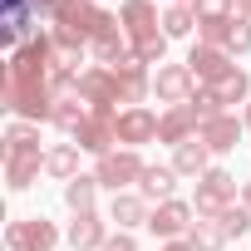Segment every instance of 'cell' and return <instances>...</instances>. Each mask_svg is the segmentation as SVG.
Returning a JSON list of instances; mask_svg holds the SVG:
<instances>
[{
  "label": "cell",
  "mask_w": 251,
  "mask_h": 251,
  "mask_svg": "<svg viewBox=\"0 0 251 251\" xmlns=\"http://www.w3.org/2000/svg\"><path fill=\"white\" fill-rule=\"evenodd\" d=\"M236 202V177L226 173V168H207L202 177H197V197H192V207H197V217H207V222H217L226 207Z\"/></svg>",
  "instance_id": "1"
},
{
  "label": "cell",
  "mask_w": 251,
  "mask_h": 251,
  "mask_svg": "<svg viewBox=\"0 0 251 251\" xmlns=\"http://www.w3.org/2000/svg\"><path fill=\"white\" fill-rule=\"evenodd\" d=\"M0 94H5V108L20 113L25 123H40L54 113V89L50 84H10V79H0Z\"/></svg>",
  "instance_id": "2"
},
{
  "label": "cell",
  "mask_w": 251,
  "mask_h": 251,
  "mask_svg": "<svg viewBox=\"0 0 251 251\" xmlns=\"http://www.w3.org/2000/svg\"><path fill=\"white\" fill-rule=\"evenodd\" d=\"M143 158H138V148H113V153H103L99 158V168H94V177H99V187H108V192H128L138 177H143Z\"/></svg>",
  "instance_id": "3"
},
{
  "label": "cell",
  "mask_w": 251,
  "mask_h": 251,
  "mask_svg": "<svg viewBox=\"0 0 251 251\" xmlns=\"http://www.w3.org/2000/svg\"><path fill=\"white\" fill-rule=\"evenodd\" d=\"M192 222H197V207H192V202H182V197L158 202V207L148 212V231H153V236H163V241H182V236L192 231Z\"/></svg>",
  "instance_id": "4"
},
{
  "label": "cell",
  "mask_w": 251,
  "mask_h": 251,
  "mask_svg": "<svg viewBox=\"0 0 251 251\" xmlns=\"http://www.w3.org/2000/svg\"><path fill=\"white\" fill-rule=\"evenodd\" d=\"M74 143L84 153H94V158L113 153V143H118V108H89V123L74 133Z\"/></svg>",
  "instance_id": "5"
},
{
  "label": "cell",
  "mask_w": 251,
  "mask_h": 251,
  "mask_svg": "<svg viewBox=\"0 0 251 251\" xmlns=\"http://www.w3.org/2000/svg\"><path fill=\"white\" fill-rule=\"evenodd\" d=\"M89 108H113V103H123V89H118V74L113 69H103V64H94V69H84L79 74V89H74Z\"/></svg>",
  "instance_id": "6"
},
{
  "label": "cell",
  "mask_w": 251,
  "mask_h": 251,
  "mask_svg": "<svg viewBox=\"0 0 251 251\" xmlns=\"http://www.w3.org/2000/svg\"><path fill=\"white\" fill-rule=\"evenodd\" d=\"M5 246H10V251H54V246H59V231H54V222H45V217L10 222V226H5Z\"/></svg>",
  "instance_id": "7"
},
{
  "label": "cell",
  "mask_w": 251,
  "mask_h": 251,
  "mask_svg": "<svg viewBox=\"0 0 251 251\" xmlns=\"http://www.w3.org/2000/svg\"><path fill=\"white\" fill-rule=\"evenodd\" d=\"M187 69H192V79H197V84H222L236 64H231V54H226V50H217V45H192Z\"/></svg>",
  "instance_id": "8"
},
{
  "label": "cell",
  "mask_w": 251,
  "mask_h": 251,
  "mask_svg": "<svg viewBox=\"0 0 251 251\" xmlns=\"http://www.w3.org/2000/svg\"><path fill=\"white\" fill-rule=\"evenodd\" d=\"M158 138V113L153 108H123L118 113V143L123 148H143V143H153Z\"/></svg>",
  "instance_id": "9"
},
{
  "label": "cell",
  "mask_w": 251,
  "mask_h": 251,
  "mask_svg": "<svg viewBox=\"0 0 251 251\" xmlns=\"http://www.w3.org/2000/svg\"><path fill=\"white\" fill-rule=\"evenodd\" d=\"M153 94H158L163 103H187V99L197 94V79H192L187 64H163V69L153 74Z\"/></svg>",
  "instance_id": "10"
},
{
  "label": "cell",
  "mask_w": 251,
  "mask_h": 251,
  "mask_svg": "<svg viewBox=\"0 0 251 251\" xmlns=\"http://www.w3.org/2000/svg\"><path fill=\"white\" fill-rule=\"evenodd\" d=\"M197 113L187 108V103H168V113H158V138L163 143H173V148H182V143H192L197 138Z\"/></svg>",
  "instance_id": "11"
},
{
  "label": "cell",
  "mask_w": 251,
  "mask_h": 251,
  "mask_svg": "<svg viewBox=\"0 0 251 251\" xmlns=\"http://www.w3.org/2000/svg\"><path fill=\"white\" fill-rule=\"evenodd\" d=\"M241 133H246V118H236V113H222V118H212V123L197 128V138H202L212 153H231V148L241 143Z\"/></svg>",
  "instance_id": "12"
},
{
  "label": "cell",
  "mask_w": 251,
  "mask_h": 251,
  "mask_svg": "<svg viewBox=\"0 0 251 251\" xmlns=\"http://www.w3.org/2000/svg\"><path fill=\"white\" fill-rule=\"evenodd\" d=\"M113 74H118V89H123V103H128V108H138V103L148 99L153 79H148V64H143V59H133V54H128Z\"/></svg>",
  "instance_id": "13"
},
{
  "label": "cell",
  "mask_w": 251,
  "mask_h": 251,
  "mask_svg": "<svg viewBox=\"0 0 251 251\" xmlns=\"http://www.w3.org/2000/svg\"><path fill=\"white\" fill-rule=\"evenodd\" d=\"M108 222H118V231L148 226V197H143V192H113V202H108Z\"/></svg>",
  "instance_id": "14"
},
{
  "label": "cell",
  "mask_w": 251,
  "mask_h": 251,
  "mask_svg": "<svg viewBox=\"0 0 251 251\" xmlns=\"http://www.w3.org/2000/svg\"><path fill=\"white\" fill-rule=\"evenodd\" d=\"M5 5V15H0V35H5V45H25V40H35L30 35V10H35V0H0Z\"/></svg>",
  "instance_id": "15"
},
{
  "label": "cell",
  "mask_w": 251,
  "mask_h": 251,
  "mask_svg": "<svg viewBox=\"0 0 251 251\" xmlns=\"http://www.w3.org/2000/svg\"><path fill=\"white\" fill-rule=\"evenodd\" d=\"M103 241H108V226H103L99 212H79L69 222V246L74 251H103Z\"/></svg>",
  "instance_id": "16"
},
{
  "label": "cell",
  "mask_w": 251,
  "mask_h": 251,
  "mask_svg": "<svg viewBox=\"0 0 251 251\" xmlns=\"http://www.w3.org/2000/svg\"><path fill=\"white\" fill-rule=\"evenodd\" d=\"M173 187H177V168L168 163H148L143 168V177H138V192L148 197V202H173Z\"/></svg>",
  "instance_id": "17"
},
{
  "label": "cell",
  "mask_w": 251,
  "mask_h": 251,
  "mask_svg": "<svg viewBox=\"0 0 251 251\" xmlns=\"http://www.w3.org/2000/svg\"><path fill=\"white\" fill-rule=\"evenodd\" d=\"M118 25H123V35H143V30H158L163 20H158V10H153V0H123L118 5Z\"/></svg>",
  "instance_id": "18"
},
{
  "label": "cell",
  "mask_w": 251,
  "mask_h": 251,
  "mask_svg": "<svg viewBox=\"0 0 251 251\" xmlns=\"http://www.w3.org/2000/svg\"><path fill=\"white\" fill-rule=\"evenodd\" d=\"M50 123H54V128L59 133H79L84 128V123H89V103L79 99V94H64V99H54V113H50Z\"/></svg>",
  "instance_id": "19"
},
{
  "label": "cell",
  "mask_w": 251,
  "mask_h": 251,
  "mask_svg": "<svg viewBox=\"0 0 251 251\" xmlns=\"http://www.w3.org/2000/svg\"><path fill=\"white\" fill-rule=\"evenodd\" d=\"M40 168H45V153H5V182L15 192H25L40 177Z\"/></svg>",
  "instance_id": "20"
},
{
  "label": "cell",
  "mask_w": 251,
  "mask_h": 251,
  "mask_svg": "<svg viewBox=\"0 0 251 251\" xmlns=\"http://www.w3.org/2000/svg\"><path fill=\"white\" fill-rule=\"evenodd\" d=\"M207 158H212V148H207L202 138L173 148V168H177V177H202V173H207Z\"/></svg>",
  "instance_id": "21"
},
{
  "label": "cell",
  "mask_w": 251,
  "mask_h": 251,
  "mask_svg": "<svg viewBox=\"0 0 251 251\" xmlns=\"http://www.w3.org/2000/svg\"><path fill=\"white\" fill-rule=\"evenodd\" d=\"M79 153H84L79 143H59V148H50V153H45V173L59 177V182H74V177H79Z\"/></svg>",
  "instance_id": "22"
},
{
  "label": "cell",
  "mask_w": 251,
  "mask_h": 251,
  "mask_svg": "<svg viewBox=\"0 0 251 251\" xmlns=\"http://www.w3.org/2000/svg\"><path fill=\"white\" fill-rule=\"evenodd\" d=\"M89 45H94V54H99V64H103V69H118L123 59L133 54V50H128V40H123V30H118V25H113V30H103L99 40H89Z\"/></svg>",
  "instance_id": "23"
},
{
  "label": "cell",
  "mask_w": 251,
  "mask_h": 251,
  "mask_svg": "<svg viewBox=\"0 0 251 251\" xmlns=\"http://www.w3.org/2000/svg\"><path fill=\"white\" fill-rule=\"evenodd\" d=\"M128 50H133V59H143V64H158V69H163L168 35H163V30H143V35H133V40H128Z\"/></svg>",
  "instance_id": "24"
},
{
  "label": "cell",
  "mask_w": 251,
  "mask_h": 251,
  "mask_svg": "<svg viewBox=\"0 0 251 251\" xmlns=\"http://www.w3.org/2000/svg\"><path fill=\"white\" fill-rule=\"evenodd\" d=\"M94 197H99V177H94V173H89V177L79 173L74 182H64V202H69L74 217H79V212H94Z\"/></svg>",
  "instance_id": "25"
},
{
  "label": "cell",
  "mask_w": 251,
  "mask_h": 251,
  "mask_svg": "<svg viewBox=\"0 0 251 251\" xmlns=\"http://www.w3.org/2000/svg\"><path fill=\"white\" fill-rule=\"evenodd\" d=\"M187 246H192V251H222V246H226V231H222V222H207V217H197V222H192V231H187Z\"/></svg>",
  "instance_id": "26"
},
{
  "label": "cell",
  "mask_w": 251,
  "mask_h": 251,
  "mask_svg": "<svg viewBox=\"0 0 251 251\" xmlns=\"http://www.w3.org/2000/svg\"><path fill=\"white\" fill-rule=\"evenodd\" d=\"M187 108L197 113V123H212V118H222V113H226V103H222V94H217L212 84H197V94L187 99Z\"/></svg>",
  "instance_id": "27"
},
{
  "label": "cell",
  "mask_w": 251,
  "mask_h": 251,
  "mask_svg": "<svg viewBox=\"0 0 251 251\" xmlns=\"http://www.w3.org/2000/svg\"><path fill=\"white\" fill-rule=\"evenodd\" d=\"M5 153H40V128L25 118H15L5 128Z\"/></svg>",
  "instance_id": "28"
},
{
  "label": "cell",
  "mask_w": 251,
  "mask_h": 251,
  "mask_svg": "<svg viewBox=\"0 0 251 251\" xmlns=\"http://www.w3.org/2000/svg\"><path fill=\"white\" fill-rule=\"evenodd\" d=\"M192 25H197V10H192V5H168V10H163V35H168V40L192 35Z\"/></svg>",
  "instance_id": "29"
},
{
  "label": "cell",
  "mask_w": 251,
  "mask_h": 251,
  "mask_svg": "<svg viewBox=\"0 0 251 251\" xmlns=\"http://www.w3.org/2000/svg\"><path fill=\"white\" fill-rule=\"evenodd\" d=\"M217 94H222V103H246V94H251V79L241 74V69H231L222 84H212Z\"/></svg>",
  "instance_id": "30"
},
{
  "label": "cell",
  "mask_w": 251,
  "mask_h": 251,
  "mask_svg": "<svg viewBox=\"0 0 251 251\" xmlns=\"http://www.w3.org/2000/svg\"><path fill=\"white\" fill-rule=\"evenodd\" d=\"M217 222H222L226 241H231V236H246V231H251V207H236V202H231V207H226Z\"/></svg>",
  "instance_id": "31"
},
{
  "label": "cell",
  "mask_w": 251,
  "mask_h": 251,
  "mask_svg": "<svg viewBox=\"0 0 251 251\" xmlns=\"http://www.w3.org/2000/svg\"><path fill=\"white\" fill-rule=\"evenodd\" d=\"M226 54H231V59H236V54H251V20H241V15H236L231 40H226Z\"/></svg>",
  "instance_id": "32"
},
{
  "label": "cell",
  "mask_w": 251,
  "mask_h": 251,
  "mask_svg": "<svg viewBox=\"0 0 251 251\" xmlns=\"http://www.w3.org/2000/svg\"><path fill=\"white\" fill-rule=\"evenodd\" d=\"M231 5H236V0H197V20H222V15H231Z\"/></svg>",
  "instance_id": "33"
},
{
  "label": "cell",
  "mask_w": 251,
  "mask_h": 251,
  "mask_svg": "<svg viewBox=\"0 0 251 251\" xmlns=\"http://www.w3.org/2000/svg\"><path fill=\"white\" fill-rule=\"evenodd\" d=\"M103 251H138V241H133V231H113L103 241Z\"/></svg>",
  "instance_id": "34"
},
{
  "label": "cell",
  "mask_w": 251,
  "mask_h": 251,
  "mask_svg": "<svg viewBox=\"0 0 251 251\" xmlns=\"http://www.w3.org/2000/svg\"><path fill=\"white\" fill-rule=\"evenodd\" d=\"M163 251H192V246H187V236H182V241H163Z\"/></svg>",
  "instance_id": "35"
},
{
  "label": "cell",
  "mask_w": 251,
  "mask_h": 251,
  "mask_svg": "<svg viewBox=\"0 0 251 251\" xmlns=\"http://www.w3.org/2000/svg\"><path fill=\"white\" fill-rule=\"evenodd\" d=\"M236 15H241V20H251V0H236Z\"/></svg>",
  "instance_id": "36"
},
{
  "label": "cell",
  "mask_w": 251,
  "mask_h": 251,
  "mask_svg": "<svg viewBox=\"0 0 251 251\" xmlns=\"http://www.w3.org/2000/svg\"><path fill=\"white\" fill-rule=\"evenodd\" d=\"M241 207H251V182H241Z\"/></svg>",
  "instance_id": "37"
},
{
  "label": "cell",
  "mask_w": 251,
  "mask_h": 251,
  "mask_svg": "<svg viewBox=\"0 0 251 251\" xmlns=\"http://www.w3.org/2000/svg\"><path fill=\"white\" fill-rule=\"evenodd\" d=\"M40 5H45V10H54V5H59V0H35V10H40Z\"/></svg>",
  "instance_id": "38"
},
{
  "label": "cell",
  "mask_w": 251,
  "mask_h": 251,
  "mask_svg": "<svg viewBox=\"0 0 251 251\" xmlns=\"http://www.w3.org/2000/svg\"><path fill=\"white\" fill-rule=\"evenodd\" d=\"M246 128H251V103H246Z\"/></svg>",
  "instance_id": "39"
}]
</instances>
